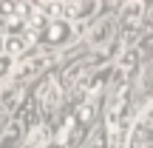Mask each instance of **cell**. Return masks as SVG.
Instances as JSON below:
<instances>
[{"instance_id": "cell-2", "label": "cell", "mask_w": 153, "mask_h": 148, "mask_svg": "<svg viewBox=\"0 0 153 148\" xmlns=\"http://www.w3.org/2000/svg\"><path fill=\"white\" fill-rule=\"evenodd\" d=\"M31 40H34L31 34H11V37H6V40H3V51H6V57H9V54H20V51H26Z\"/></svg>"}, {"instance_id": "cell-6", "label": "cell", "mask_w": 153, "mask_h": 148, "mask_svg": "<svg viewBox=\"0 0 153 148\" xmlns=\"http://www.w3.org/2000/svg\"><path fill=\"white\" fill-rule=\"evenodd\" d=\"M9 63H11V60H9V57H6V54H0V74H3V71H6V68H9Z\"/></svg>"}, {"instance_id": "cell-5", "label": "cell", "mask_w": 153, "mask_h": 148, "mask_svg": "<svg viewBox=\"0 0 153 148\" xmlns=\"http://www.w3.org/2000/svg\"><path fill=\"white\" fill-rule=\"evenodd\" d=\"M74 122H76L74 117H68V120L62 122V128L57 131V140H54V145H57V148H62V145L68 143V137H71V128H74Z\"/></svg>"}, {"instance_id": "cell-3", "label": "cell", "mask_w": 153, "mask_h": 148, "mask_svg": "<svg viewBox=\"0 0 153 148\" xmlns=\"http://www.w3.org/2000/svg\"><path fill=\"white\" fill-rule=\"evenodd\" d=\"M142 11H145V6L139 3V0H136V3H125V6H122V11H119V23L133 26V23L142 17Z\"/></svg>"}, {"instance_id": "cell-4", "label": "cell", "mask_w": 153, "mask_h": 148, "mask_svg": "<svg viewBox=\"0 0 153 148\" xmlns=\"http://www.w3.org/2000/svg\"><path fill=\"white\" fill-rule=\"evenodd\" d=\"M40 103H43V108H45V111H51L57 103H60V91H57L54 83H45V86L40 88Z\"/></svg>"}, {"instance_id": "cell-1", "label": "cell", "mask_w": 153, "mask_h": 148, "mask_svg": "<svg viewBox=\"0 0 153 148\" xmlns=\"http://www.w3.org/2000/svg\"><path fill=\"white\" fill-rule=\"evenodd\" d=\"M71 34H74L71 23H65V20H45V26L34 34V40H40V43H45V46H60V43H65Z\"/></svg>"}]
</instances>
